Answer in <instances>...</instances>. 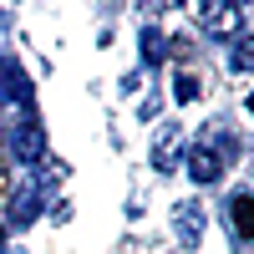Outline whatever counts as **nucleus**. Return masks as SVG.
Returning a JSON list of instances; mask_svg holds the SVG:
<instances>
[{
    "instance_id": "obj_1",
    "label": "nucleus",
    "mask_w": 254,
    "mask_h": 254,
    "mask_svg": "<svg viewBox=\"0 0 254 254\" xmlns=\"http://www.w3.org/2000/svg\"><path fill=\"white\" fill-rule=\"evenodd\" d=\"M5 147H10V158H15V163H26V168L46 163V127H41V117H31V112H26V117L10 127Z\"/></svg>"
},
{
    "instance_id": "obj_2",
    "label": "nucleus",
    "mask_w": 254,
    "mask_h": 254,
    "mask_svg": "<svg viewBox=\"0 0 254 254\" xmlns=\"http://www.w3.org/2000/svg\"><path fill=\"white\" fill-rule=\"evenodd\" d=\"M0 97L15 102L20 112H31V76L20 71V61H15V56H0Z\"/></svg>"
},
{
    "instance_id": "obj_3",
    "label": "nucleus",
    "mask_w": 254,
    "mask_h": 254,
    "mask_svg": "<svg viewBox=\"0 0 254 254\" xmlns=\"http://www.w3.org/2000/svg\"><path fill=\"white\" fill-rule=\"evenodd\" d=\"M239 36H244V5L229 0V5H219L208 15V41H239Z\"/></svg>"
},
{
    "instance_id": "obj_4",
    "label": "nucleus",
    "mask_w": 254,
    "mask_h": 254,
    "mask_svg": "<svg viewBox=\"0 0 254 254\" xmlns=\"http://www.w3.org/2000/svg\"><path fill=\"white\" fill-rule=\"evenodd\" d=\"M173 234H178L183 249H193V244L203 239V208H198V203H178V208H173Z\"/></svg>"
},
{
    "instance_id": "obj_5",
    "label": "nucleus",
    "mask_w": 254,
    "mask_h": 254,
    "mask_svg": "<svg viewBox=\"0 0 254 254\" xmlns=\"http://www.w3.org/2000/svg\"><path fill=\"white\" fill-rule=\"evenodd\" d=\"M198 147H208V153H214V158H219L224 168H229V163L239 158V137L229 132L224 122H208V127H203V142H198Z\"/></svg>"
},
{
    "instance_id": "obj_6",
    "label": "nucleus",
    "mask_w": 254,
    "mask_h": 254,
    "mask_svg": "<svg viewBox=\"0 0 254 254\" xmlns=\"http://www.w3.org/2000/svg\"><path fill=\"white\" fill-rule=\"evenodd\" d=\"M229 224H234V239L239 244L254 234V188H239V193L229 198Z\"/></svg>"
},
{
    "instance_id": "obj_7",
    "label": "nucleus",
    "mask_w": 254,
    "mask_h": 254,
    "mask_svg": "<svg viewBox=\"0 0 254 254\" xmlns=\"http://www.w3.org/2000/svg\"><path fill=\"white\" fill-rule=\"evenodd\" d=\"M188 178H193L198 188H208V183L224 178V163L208 153V147H188Z\"/></svg>"
},
{
    "instance_id": "obj_8",
    "label": "nucleus",
    "mask_w": 254,
    "mask_h": 254,
    "mask_svg": "<svg viewBox=\"0 0 254 254\" xmlns=\"http://www.w3.org/2000/svg\"><path fill=\"white\" fill-rule=\"evenodd\" d=\"M36 214H41V188L36 183H20L15 188V203H10V229H26Z\"/></svg>"
},
{
    "instance_id": "obj_9",
    "label": "nucleus",
    "mask_w": 254,
    "mask_h": 254,
    "mask_svg": "<svg viewBox=\"0 0 254 254\" xmlns=\"http://www.w3.org/2000/svg\"><path fill=\"white\" fill-rule=\"evenodd\" d=\"M137 46H142V61H147V66H163V61L173 56V41H168L163 31H142Z\"/></svg>"
},
{
    "instance_id": "obj_10",
    "label": "nucleus",
    "mask_w": 254,
    "mask_h": 254,
    "mask_svg": "<svg viewBox=\"0 0 254 254\" xmlns=\"http://www.w3.org/2000/svg\"><path fill=\"white\" fill-rule=\"evenodd\" d=\"M173 163H178V132H163L158 147H153V168L158 173H173Z\"/></svg>"
},
{
    "instance_id": "obj_11",
    "label": "nucleus",
    "mask_w": 254,
    "mask_h": 254,
    "mask_svg": "<svg viewBox=\"0 0 254 254\" xmlns=\"http://www.w3.org/2000/svg\"><path fill=\"white\" fill-rule=\"evenodd\" d=\"M249 61H254V46H249V36H239V41H234V51H229V71H239V76H244V71H249Z\"/></svg>"
},
{
    "instance_id": "obj_12",
    "label": "nucleus",
    "mask_w": 254,
    "mask_h": 254,
    "mask_svg": "<svg viewBox=\"0 0 254 254\" xmlns=\"http://www.w3.org/2000/svg\"><path fill=\"white\" fill-rule=\"evenodd\" d=\"M173 92H178V102H193V97H198V81H193V76H178Z\"/></svg>"
},
{
    "instance_id": "obj_13",
    "label": "nucleus",
    "mask_w": 254,
    "mask_h": 254,
    "mask_svg": "<svg viewBox=\"0 0 254 254\" xmlns=\"http://www.w3.org/2000/svg\"><path fill=\"white\" fill-rule=\"evenodd\" d=\"M147 10H168V5H178V0H142Z\"/></svg>"
},
{
    "instance_id": "obj_14",
    "label": "nucleus",
    "mask_w": 254,
    "mask_h": 254,
    "mask_svg": "<svg viewBox=\"0 0 254 254\" xmlns=\"http://www.w3.org/2000/svg\"><path fill=\"white\" fill-rule=\"evenodd\" d=\"M0 36H5V15H0Z\"/></svg>"
},
{
    "instance_id": "obj_15",
    "label": "nucleus",
    "mask_w": 254,
    "mask_h": 254,
    "mask_svg": "<svg viewBox=\"0 0 254 254\" xmlns=\"http://www.w3.org/2000/svg\"><path fill=\"white\" fill-rule=\"evenodd\" d=\"M0 244H5V224H0Z\"/></svg>"
}]
</instances>
